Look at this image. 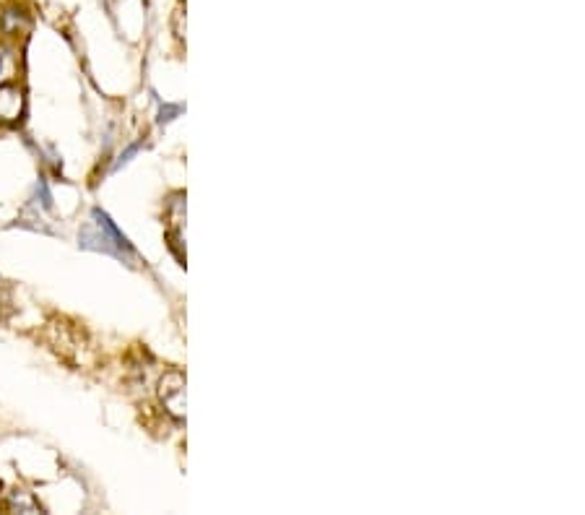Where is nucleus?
<instances>
[{
    "mask_svg": "<svg viewBox=\"0 0 585 515\" xmlns=\"http://www.w3.org/2000/svg\"><path fill=\"white\" fill-rule=\"evenodd\" d=\"M78 245L84 250H97V253L112 255L117 261H136V250L128 242V237L115 227V222L102 209H91L89 222H86V227L78 235Z\"/></svg>",
    "mask_w": 585,
    "mask_h": 515,
    "instance_id": "obj_1",
    "label": "nucleus"
},
{
    "mask_svg": "<svg viewBox=\"0 0 585 515\" xmlns=\"http://www.w3.org/2000/svg\"><path fill=\"white\" fill-rule=\"evenodd\" d=\"M159 398L169 417L185 419V375L180 370H169L159 380Z\"/></svg>",
    "mask_w": 585,
    "mask_h": 515,
    "instance_id": "obj_2",
    "label": "nucleus"
},
{
    "mask_svg": "<svg viewBox=\"0 0 585 515\" xmlns=\"http://www.w3.org/2000/svg\"><path fill=\"white\" fill-rule=\"evenodd\" d=\"M24 89L16 84L0 86V123L16 125L24 118Z\"/></svg>",
    "mask_w": 585,
    "mask_h": 515,
    "instance_id": "obj_3",
    "label": "nucleus"
},
{
    "mask_svg": "<svg viewBox=\"0 0 585 515\" xmlns=\"http://www.w3.org/2000/svg\"><path fill=\"white\" fill-rule=\"evenodd\" d=\"M3 510L6 513H13V510H19V513H42V508L34 502V497L29 492H21V489L8 495V500L3 502Z\"/></svg>",
    "mask_w": 585,
    "mask_h": 515,
    "instance_id": "obj_4",
    "label": "nucleus"
},
{
    "mask_svg": "<svg viewBox=\"0 0 585 515\" xmlns=\"http://www.w3.org/2000/svg\"><path fill=\"white\" fill-rule=\"evenodd\" d=\"M29 16L21 14V11H3L0 14V29L6 34H24L29 29Z\"/></svg>",
    "mask_w": 585,
    "mask_h": 515,
    "instance_id": "obj_5",
    "label": "nucleus"
},
{
    "mask_svg": "<svg viewBox=\"0 0 585 515\" xmlns=\"http://www.w3.org/2000/svg\"><path fill=\"white\" fill-rule=\"evenodd\" d=\"M180 112H182L180 105H164L162 110H159V123H169V120H175Z\"/></svg>",
    "mask_w": 585,
    "mask_h": 515,
    "instance_id": "obj_6",
    "label": "nucleus"
},
{
    "mask_svg": "<svg viewBox=\"0 0 585 515\" xmlns=\"http://www.w3.org/2000/svg\"><path fill=\"white\" fill-rule=\"evenodd\" d=\"M37 198H39L37 203H42L45 209H50V206H52V196H50V190H47L45 180H39V183H37Z\"/></svg>",
    "mask_w": 585,
    "mask_h": 515,
    "instance_id": "obj_7",
    "label": "nucleus"
},
{
    "mask_svg": "<svg viewBox=\"0 0 585 515\" xmlns=\"http://www.w3.org/2000/svg\"><path fill=\"white\" fill-rule=\"evenodd\" d=\"M138 149H141V144H133V146H128V151H125L123 157H120V159H117V162H115V167H112V172H117V170H120V167H125V164L130 162V159L136 157V154H138Z\"/></svg>",
    "mask_w": 585,
    "mask_h": 515,
    "instance_id": "obj_8",
    "label": "nucleus"
}]
</instances>
